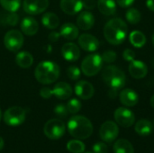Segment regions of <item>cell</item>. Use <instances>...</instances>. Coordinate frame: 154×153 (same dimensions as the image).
Wrapping results in <instances>:
<instances>
[{
  "label": "cell",
  "mask_w": 154,
  "mask_h": 153,
  "mask_svg": "<svg viewBox=\"0 0 154 153\" xmlns=\"http://www.w3.org/2000/svg\"><path fill=\"white\" fill-rule=\"evenodd\" d=\"M94 153H108L107 145L105 142H97L93 146Z\"/></svg>",
  "instance_id": "cell-35"
},
{
  "label": "cell",
  "mask_w": 154,
  "mask_h": 153,
  "mask_svg": "<svg viewBox=\"0 0 154 153\" xmlns=\"http://www.w3.org/2000/svg\"><path fill=\"white\" fill-rule=\"evenodd\" d=\"M18 22H19V16L15 14V12L9 14L6 16V23H7V24L11 25V26L16 25Z\"/></svg>",
  "instance_id": "cell-36"
},
{
  "label": "cell",
  "mask_w": 154,
  "mask_h": 153,
  "mask_svg": "<svg viewBox=\"0 0 154 153\" xmlns=\"http://www.w3.org/2000/svg\"><path fill=\"white\" fill-rule=\"evenodd\" d=\"M119 134V128L118 125L113 121H106L105 122L99 130V135L103 142H114Z\"/></svg>",
  "instance_id": "cell-9"
},
{
  "label": "cell",
  "mask_w": 154,
  "mask_h": 153,
  "mask_svg": "<svg viewBox=\"0 0 154 153\" xmlns=\"http://www.w3.org/2000/svg\"><path fill=\"white\" fill-rule=\"evenodd\" d=\"M102 78L110 88L121 89L126 83V76L125 72L114 65L106 66L102 71Z\"/></svg>",
  "instance_id": "cell-4"
},
{
  "label": "cell",
  "mask_w": 154,
  "mask_h": 153,
  "mask_svg": "<svg viewBox=\"0 0 154 153\" xmlns=\"http://www.w3.org/2000/svg\"><path fill=\"white\" fill-rule=\"evenodd\" d=\"M151 106H152V108H154V95L152 96V98H151Z\"/></svg>",
  "instance_id": "cell-45"
},
{
  "label": "cell",
  "mask_w": 154,
  "mask_h": 153,
  "mask_svg": "<svg viewBox=\"0 0 154 153\" xmlns=\"http://www.w3.org/2000/svg\"><path fill=\"white\" fill-rule=\"evenodd\" d=\"M115 153H134V150L131 142L125 139H119L114 144Z\"/></svg>",
  "instance_id": "cell-26"
},
{
  "label": "cell",
  "mask_w": 154,
  "mask_h": 153,
  "mask_svg": "<svg viewBox=\"0 0 154 153\" xmlns=\"http://www.w3.org/2000/svg\"><path fill=\"white\" fill-rule=\"evenodd\" d=\"M125 17H126L127 22L130 23L131 24H137L138 23H140L142 19V14L138 9L130 7L127 9L125 13Z\"/></svg>",
  "instance_id": "cell-28"
},
{
  "label": "cell",
  "mask_w": 154,
  "mask_h": 153,
  "mask_svg": "<svg viewBox=\"0 0 154 153\" xmlns=\"http://www.w3.org/2000/svg\"><path fill=\"white\" fill-rule=\"evenodd\" d=\"M102 60L103 62H106V63H113L116 60L117 55L115 51L113 50H106L102 54Z\"/></svg>",
  "instance_id": "cell-34"
},
{
  "label": "cell",
  "mask_w": 154,
  "mask_h": 153,
  "mask_svg": "<svg viewBox=\"0 0 154 153\" xmlns=\"http://www.w3.org/2000/svg\"><path fill=\"white\" fill-rule=\"evenodd\" d=\"M67 75L71 80H79L81 76V71L77 66H70L67 69Z\"/></svg>",
  "instance_id": "cell-32"
},
{
  "label": "cell",
  "mask_w": 154,
  "mask_h": 153,
  "mask_svg": "<svg viewBox=\"0 0 154 153\" xmlns=\"http://www.w3.org/2000/svg\"><path fill=\"white\" fill-rule=\"evenodd\" d=\"M21 30L22 32L28 36H32L37 33L38 29H39V24L37 21L31 17V16H26L22 20L21 23Z\"/></svg>",
  "instance_id": "cell-20"
},
{
  "label": "cell",
  "mask_w": 154,
  "mask_h": 153,
  "mask_svg": "<svg viewBox=\"0 0 154 153\" xmlns=\"http://www.w3.org/2000/svg\"><path fill=\"white\" fill-rule=\"evenodd\" d=\"M15 62L20 68L28 69L33 63V57L30 52L26 50L20 51L19 53H17L15 57Z\"/></svg>",
  "instance_id": "cell-23"
},
{
  "label": "cell",
  "mask_w": 154,
  "mask_h": 153,
  "mask_svg": "<svg viewBox=\"0 0 154 153\" xmlns=\"http://www.w3.org/2000/svg\"><path fill=\"white\" fill-rule=\"evenodd\" d=\"M86 153H92V152H90V151H88V152H86Z\"/></svg>",
  "instance_id": "cell-48"
},
{
  "label": "cell",
  "mask_w": 154,
  "mask_h": 153,
  "mask_svg": "<svg viewBox=\"0 0 154 153\" xmlns=\"http://www.w3.org/2000/svg\"><path fill=\"white\" fill-rule=\"evenodd\" d=\"M66 106H67V109H68L69 113L74 115V114H77V113H79L80 111V109H81V103H80V101L79 99L72 98V99H70L67 103Z\"/></svg>",
  "instance_id": "cell-31"
},
{
  "label": "cell",
  "mask_w": 154,
  "mask_h": 153,
  "mask_svg": "<svg viewBox=\"0 0 154 153\" xmlns=\"http://www.w3.org/2000/svg\"><path fill=\"white\" fill-rule=\"evenodd\" d=\"M1 117H2V112H1V109H0V120H1Z\"/></svg>",
  "instance_id": "cell-47"
},
{
  "label": "cell",
  "mask_w": 154,
  "mask_h": 153,
  "mask_svg": "<svg viewBox=\"0 0 154 153\" xmlns=\"http://www.w3.org/2000/svg\"><path fill=\"white\" fill-rule=\"evenodd\" d=\"M117 89H115V88H110L109 92H108V96L111 97V98H116V95H117Z\"/></svg>",
  "instance_id": "cell-42"
},
{
  "label": "cell",
  "mask_w": 154,
  "mask_h": 153,
  "mask_svg": "<svg viewBox=\"0 0 154 153\" xmlns=\"http://www.w3.org/2000/svg\"><path fill=\"white\" fill-rule=\"evenodd\" d=\"M54 113L60 118H66L68 116V115L69 114L67 109V106L63 104L57 105L54 108Z\"/></svg>",
  "instance_id": "cell-33"
},
{
  "label": "cell",
  "mask_w": 154,
  "mask_h": 153,
  "mask_svg": "<svg viewBox=\"0 0 154 153\" xmlns=\"http://www.w3.org/2000/svg\"><path fill=\"white\" fill-rule=\"evenodd\" d=\"M134 0H116V3L119 5V6L123 8H126L131 6L134 4Z\"/></svg>",
  "instance_id": "cell-40"
},
{
  "label": "cell",
  "mask_w": 154,
  "mask_h": 153,
  "mask_svg": "<svg viewBox=\"0 0 154 153\" xmlns=\"http://www.w3.org/2000/svg\"><path fill=\"white\" fill-rule=\"evenodd\" d=\"M146 5L151 11L154 12V0H147L146 1Z\"/></svg>",
  "instance_id": "cell-43"
},
{
  "label": "cell",
  "mask_w": 154,
  "mask_h": 153,
  "mask_svg": "<svg viewBox=\"0 0 154 153\" xmlns=\"http://www.w3.org/2000/svg\"><path fill=\"white\" fill-rule=\"evenodd\" d=\"M61 54L66 60L76 61L80 57V50L77 44L73 42H68L62 46Z\"/></svg>",
  "instance_id": "cell-16"
},
{
  "label": "cell",
  "mask_w": 154,
  "mask_h": 153,
  "mask_svg": "<svg viewBox=\"0 0 154 153\" xmlns=\"http://www.w3.org/2000/svg\"><path fill=\"white\" fill-rule=\"evenodd\" d=\"M60 36V34L59 32H51L49 34V40H50L51 41L55 42V41H57L59 40Z\"/></svg>",
  "instance_id": "cell-41"
},
{
  "label": "cell",
  "mask_w": 154,
  "mask_h": 153,
  "mask_svg": "<svg viewBox=\"0 0 154 153\" xmlns=\"http://www.w3.org/2000/svg\"><path fill=\"white\" fill-rule=\"evenodd\" d=\"M95 24V17L92 13L88 11L81 12L77 17V25L83 31L90 30Z\"/></svg>",
  "instance_id": "cell-18"
},
{
  "label": "cell",
  "mask_w": 154,
  "mask_h": 153,
  "mask_svg": "<svg viewBox=\"0 0 154 153\" xmlns=\"http://www.w3.org/2000/svg\"><path fill=\"white\" fill-rule=\"evenodd\" d=\"M69 134L79 140H85L93 133L92 123L83 115H74L68 122Z\"/></svg>",
  "instance_id": "cell-2"
},
{
  "label": "cell",
  "mask_w": 154,
  "mask_h": 153,
  "mask_svg": "<svg viewBox=\"0 0 154 153\" xmlns=\"http://www.w3.org/2000/svg\"><path fill=\"white\" fill-rule=\"evenodd\" d=\"M103 60L99 54L93 53L87 56L81 62V71L87 77H93L102 69Z\"/></svg>",
  "instance_id": "cell-5"
},
{
  "label": "cell",
  "mask_w": 154,
  "mask_h": 153,
  "mask_svg": "<svg viewBox=\"0 0 154 153\" xmlns=\"http://www.w3.org/2000/svg\"><path fill=\"white\" fill-rule=\"evenodd\" d=\"M65 131V124L60 119H51L45 124L43 127L44 134L51 140L60 139L64 135Z\"/></svg>",
  "instance_id": "cell-6"
},
{
  "label": "cell",
  "mask_w": 154,
  "mask_h": 153,
  "mask_svg": "<svg viewBox=\"0 0 154 153\" xmlns=\"http://www.w3.org/2000/svg\"><path fill=\"white\" fill-rule=\"evenodd\" d=\"M49 6V0H23V8L28 14H39Z\"/></svg>",
  "instance_id": "cell-11"
},
{
  "label": "cell",
  "mask_w": 154,
  "mask_h": 153,
  "mask_svg": "<svg viewBox=\"0 0 154 153\" xmlns=\"http://www.w3.org/2000/svg\"><path fill=\"white\" fill-rule=\"evenodd\" d=\"M4 122L9 126H18L26 118V111L20 106H12L4 114Z\"/></svg>",
  "instance_id": "cell-7"
},
{
  "label": "cell",
  "mask_w": 154,
  "mask_h": 153,
  "mask_svg": "<svg viewBox=\"0 0 154 153\" xmlns=\"http://www.w3.org/2000/svg\"><path fill=\"white\" fill-rule=\"evenodd\" d=\"M152 44H153L154 46V32L153 34H152Z\"/></svg>",
  "instance_id": "cell-46"
},
{
  "label": "cell",
  "mask_w": 154,
  "mask_h": 153,
  "mask_svg": "<svg viewBox=\"0 0 154 153\" xmlns=\"http://www.w3.org/2000/svg\"><path fill=\"white\" fill-rule=\"evenodd\" d=\"M115 120L122 127L129 128L135 121L134 114L126 107H118L115 111Z\"/></svg>",
  "instance_id": "cell-10"
},
{
  "label": "cell",
  "mask_w": 154,
  "mask_h": 153,
  "mask_svg": "<svg viewBox=\"0 0 154 153\" xmlns=\"http://www.w3.org/2000/svg\"><path fill=\"white\" fill-rule=\"evenodd\" d=\"M51 91L52 96H55L57 98L60 100L68 99L72 95V88L70 85L66 82H58L54 86L53 89H51Z\"/></svg>",
  "instance_id": "cell-19"
},
{
  "label": "cell",
  "mask_w": 154,
  "mask_h": 153,
  "mask_svg": "<svg viewBox=\"0 0 154 153\" xmlns=\"http://www.w3.org/2000/svg\"><path fill=\"white\" fill-rule=\"evenodd\" d=\"M42 23L48 29L54 30L60 24V19L54 13H46L42 17Z\"/></svg>",
  "instance_id": "cell-25"
},
{
  "label": "cell",
  "mask_w": 154,
  "mask_h": 153,
  "mask_svg": "<svg viewBox=\"0 0 154 153\" xmlns=\"http://www.w3.org/2000/svg\"><path fill=\"white\" fill-rule=\"evenodd\" d=\"M61 10L69 15H74L83 8V0H60Z\"/></svg>",
  "instance_id": "cell-15"
},
{
  "label": "cell",
  "mask_w": 154,
  "mask_h": 153,
  "mask_svg": "<svg viewBox=\"0 0 154 153\" xmlns=\"http://www.w3.org/2000/svg\"><path fill=\"white\" fill-rule=\"evenodd\" d=\"M4 145H5V142H4V139L0 136V151L3 150L4 148Z\"/></svg>",
  "instance_id": "cell-44"
},
{
  "label": "cell",
  "mask_w": 154,
  "mask_h": 153,
  "mask_svg": "<svg viewBox=\"0 0 154 153\" xmlns=\"http://www.w3.org/2000/svg\"><path fill=\"white\" fill-rule=\"evenodd\" d=\"M134 129H135V132L139 135H141V136H148L152 133L153 125L149 120L141 119L136 123Z\"/></svg>",
  "instance_id": "cell-24"
},
{
  "label": "cell",
  "mask_w": 154,
  "mask_h": 153,
  "mask_svg": "<svg viewBox=\"0 0 154 153\" xmlns=\"http://www.w3.org/2000/svg\"><path fill=\"white\" fill-rule=\"evenodd\" d=\"M4 44L5 48L10 51L12 52L18 51L23 44V36L22 32H19L18 30L8 31L5 35Z\"/></svg>",
  "instance_id": "cell-8"
},
{
  "label": "cell",
  "mask_w": 154,
  "mask_h": 153,
  "mask_svg": "<svg viewBox=\"0 0 154 153\" xmlns=\"http://www.w3.org/2000/svg\"><path fill=\"white\" fill-rule=\"evenodd\" d=\"M40 95L44 99H49L52 96V91L50 87H42L40 90Z\"/></svg>",
  "instance_id": "cell-38"
},
{
  "label": "cell",
  "mask_w": 154,
  "mask_h": 153,
  "mask_svg": "<svg viewBox=\"0 0 154 153\" xmlns=\"http://www.w3.org/2000/svg\"><path fill=\"white\" fill-rule=\"evenodd\" d=\"M79 27L71 23H66L61 25L60 34L64 39L69 41H73L79 37Z\"/></svg>",
  "instance_id": "cell-21"
},
{
  "label": "cell",
  "mask_w": 154,
  "mask_h": 153,
  "mask_svg": "<svg viewBox=\"0 0 154 153\" xmlns=\"http://www.w3.org/2000/svg\"><path fill=\"white\" fill-rule=\"evenodd\" d=\"M153 127H154V126H153Z\"/></svg>",
  "instance_id": "cell-49"
},
{
  "label": "cell",
  "mask_w": 154,
  "mask_h": 153,
  "mask_svg": "<svg viewBox=\"0 0 154 153\" xmlns=\"http://www.w3.org/2000/svg\"><path fill=\"white\" fill-rule=\"evenodd\" d=\"M123 58L126 61H133L135 58V53L131 49H125L123 52Z\"/></svg>",
  "instance_id": "cell-37"
},
{
  "label": "cell",
  "mask_w": 154,
  "mask_h": 153,
  "mask_svg": "<svg viewBox=\"0 0 154 153\" xmlns=\"http://www.w3.org/2000/svg\"><path fill=\"white\" fill-rule=\"evenodd\" d=\"M119 99L120 102L128 107H132L137 105V103L139 102V96L138 94L130 88H125L123 89L120 94H119Z\"/></svg>",
  "instance_id": "cell-17"
},
{
  "label": "cell",
  "mask_w": 154,
  "mask_h": 153,
  "mask_svg": "<svg viewBox=\"0 0 154 153\" xmlns=\"http://www.w3.org/2000/svg\"><path fill=\"white\" fill-rule=\"evenodd\" d=\"M0 5L10 13L16 12L21 6V0H0Z\"/></svg>",
  "instance_id": "cell-30"
},
{
  "label": "cell",
  "mask_w": 154,
  "mask_h": 153,
  "mask_svg": "<svg viewBox=\"0 0 154 153\" xmlns=\"http://www.w3.org/2000/svg\"><path fill=\"white\" fill-rule=\"evenodd\" d=\"M85 144L79 139L69 141L67 143V149L71 153H83L85 151Z\"/></svg>",
  "instance_id": "cell-29"
},
{
  "label": "cell",
  "mask_w": 154,
  "mask_h": 153,
  "mask_svg": "<svg viewBox=\"0 0 154 153\" xmlns=\"http://www.w3.org/2000/svg\"><path fill=\"white\" fill-rule=\"evenodd\" d=\"M129 41L131 44L135 48H142L146 43V37L145 35L140 31H133L130 33Z\"/></svg>",
  "instance_id": "cell-27"
},
{
  "label": "cell",
  "mask_w": 154,
  "mask_h": 153,
  "mask_svg": "<svg viewBox=\"0 0 154 153\" xmlns=\"http://www.w3.org/2000/svg\"><path fill=\"white\" fill-rule=\"evenodd\" d=\"M60 67L53 61H42L35 69L34 76L37 81L43 85L54 83L60 77Z\"/></svg>",
  "instance_id": "cell-3"
},
{
  "label": "cell",
  "mask_w": 154,
  "mask_h": 153,
  "mask_svg": "<svg viewBox=\"0 0 154 153\" xmlns=\"http://www.w3.org/2000/svg\"><path fill=\"white\" fill-rule=\"evenodd\" d=\"M127 32V24L121 18L109 20L104 27V36L106 40L113 45L122 44L126 38Z\"/></svg>",
  "instance_id": "cell-1"
},
{
  "label": "cell",
  "mask_w": 154,
  "mask_h": 153,
  "mask_svg": "<svg viewBox=\"0 0 154 153\" xmlns=\"http://www.w3.org/2000/svg\"><path fill=\"white\" fill-rule=\"evenodd\" d=\"M75 93L79 98L83 100H88L94 96L95 89L91 83L85 80H80L78 81L75 85Z\"/></svg>",
  "instance_id": "cell-13"
},
{
  "label": "cell",
  "mask_w": 154,
  "mask_h": 153,
  "mask_svg": "<svg viewBox=\"0 0 154 153\" xmlns=\"http://www.w3.org/2000/svg\"><path fill=\"white\" fill-rule=\"evenodd\" d=\"M78 41L81 49L88 52L96 51L99 48V41L94 35L89 33H83L79 35Z\"/></svg>",
  "instance_id": "cell-12"
},
{
  "label": "cell",
  "mask_w": 154,
  "mask_h": 153,
  "mask_svg": "<svg viewBox=\"0 0 154 153\" xmlns=\"http://www.w3.org/2000/svg\"><path fill=\"white\" fill-rule=\"evenodd\" d=\"M97 8L101 14L109 16L116 12V4L115 0H97Z\"/></svg>",
  "instance_id": "cell-22"
},
{
  "label": "cell",
  "mask_w": 154,
  "mask_h": 153,
  "mask_svg": "<svg viewBox=\"0 0 154 153\" xmlns=\"http://www.w3.org/2000/svg\"><path fill=\"white\" fill-rule=\"evenodd\" d=\"M128 70H129L130 75L135 79L143 78L148 74V68L146 64L141 60H134L133 61H131Z\"/></svg>",
  "instance_id": "cell-14"
},
{
  "label": "cell",
  "mask_w": 154,
  "mask_h": 153,
  "mask_svg": "<svg viewBox=\"0 0 154 153\" xmlns=\"http://www.w3.org/2000/svg\"><path fill=\"white\" fill-rule=\"evenodd\" d=\"M96 0H83V7L88 10H92L97 5Z\"/></svg>",
  "instance_id": "cell-39"
}]
</instances>
